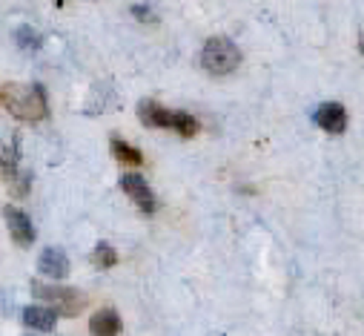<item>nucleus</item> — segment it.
I'll list each match as a JSON object with an SVG mask.
<instances>
[{
	"label": "nucleus",
	"mask_w": 364,
	"mask_h": 336,
	"mask_svg": "<svg viewBox=\"0 0 364 336\" xmlns=\"http://www.w3.org/2000/svg\"><path fill=\"white\" fill-rule=\"evenodd\" d=\"M0 104L9 115L26 124L46 121L49 107H46V93L38 83H4L0 87Z\"/></svg>",
	"instance_id": "f257e3e1"
},
{
	"label": "nucleus",
	"mask_w": 364,
	"mask_h": 336,
	"mask_svg": "<svg viewBox=\"0 0 364 336\" xmlns=\"http://www.w3.org/2000/svg\"><path fill=\"white\" fill-rule=\"evenodd\" d=\"M32 296L43 305H49L58 316H77L86 308V293H80L77 288H63V285H41L32 282Z\"/></svg>",
	"instance_id": "f03ea898"
},
{
	"label": "nucleus",
	"mask_w": 364,
	"mask_h": 336,
	"mask_svg": "<svg viewBox=\"0 0 364 336\" xmlns=\"http://www.w3.org/2000/svg\"><path fill=\"white\" fill-rule=\"evenodd\" d=\"M241 63V52L230 38H210L201 49V66L210 75H230Z\"/></svg>",
	"instance_id": "7ed1b4c3"
},
{
	"label": "nucleus",
	"mask_w": 364,
	"mask_h": 336,
	"mask_svg": "<svg viewBox=\"0 0 364 336\" xmlns=\"http://www.w3.org/2000/svg\"><path fill=\"white\" fill-rule=\"evenodd\" d=\"M4 221H6L9 236H12L15 244H21V247H32L35 244V238H38L35 224H32L29 213H23L18 204H6L4 207Z\"/></svg>",
	"instance_id": "20e7f679"
},
{
	"label": "nucleus",
	"mask_w": 364,
	"mask_h": 336,
	"mask_svg": "<svg viewBox=\"0 0 364 336\" xmlns=\"http://www.w3.org/2000/svg\"><path fill=\"white\" fill-rule=\"evenodd\" d=\"M121 187H124V193L138 204L141 213H146V216L155 213V207H158L155 193H152V187L146 184V179H144L141 173H127V176L121 179Z\"/></svg>",
	"instance_id": "39448f33"
},
{
	"label": "nucleus",
	"mask_w": 364,
	"mask_h": 336,
	"mask_svg": "<svg viewBox=\"0 0 364 336\" xmlns=\"http://www.w3.org/2000/svg\"><path fill=\"white\" fill-rule=\"evenodd\" d=\"M316 124H318L324 132L338 135V132L347 130V110H344L338 101H327V104H321V107L316 110Z\"/></svg>",
	"instance_id": "423d86ee"
},
{
	"label": "nucleus",
	"mask_w": 364,
	"mask_h": 336,
	"mask_svg": "<svg viewBox=\"0 0 364 336\" xmlns=\"http://www.w3.org/2000/svg\"><path fill=\"white\" fill-rule=\"evenodd\" d=\"M23 325L29 330H41V333H52L58 327V313L49 305H26L23 308Z\"/></svg>",
	"instance_id": "0eeeda50"
},
{
	"label": "nucleus",
	"mask_w": 364,
	"mask_h": 336,
	"mask_svg": "<svg viewBox=\"0 0 364 336\" xmlns=\"http://www.w3.org/2000/svg\"><path fill=\"white\" fill-rule=\"evenodd\" d=\"M38 268L49 279H66L69 276V256L60 247H46L41 253V259H38Z\"/></svg>",
	"instance_id": "6e6552de"
},
{
	"label": "nucleus",
	"mask_w": 364,
	"mask_h": 336,
	"mask_svg": "<svg viewBox=\"0 0 364 336\" xmlns=\"http://www.w3.org/2000/svg\"><path fill=\"white\" fill-rule=\"evenodd\" d=\"M0 182L9 187V193H12L15 199H26L29 190H32V173H29V170H21L18 164L0 167Z\"/></svg>",
	"instance_id": "1a4fd4ad"
},
{
	"label": "nucleus",
	"mask_w": 364,
	"mask_h": 336,
	"mask_svg": "<svg viewBox=\"0 0 364 336\" xmlns=\"http://www.w3.org/2000/svg\"><path fill=\"white\" fill-rule=\"evenodd\" d=\"M138 118H141L144 127H149V130H169V127H172V112L164 110V107L155 104V101H141V104H138Z\"/></svg>",
	"instance_id": "9d476101"
},
{
	"label": "nucleus",
	"mask_w": 364,
	"mask_h": 336,
	"mask_svg": "<svg viewBox=\"0 0 364 336\" xmlns=\"http://www.w3.org/2000/svg\"><path fill=\"white\" fill-rule=\"evenodd\" d=\"M121 316L112 310V308H101L92 319H89V330L92 333H101V336H112V333H121Z\"/></svg>",
	"instance_id": "9b49d317"
},
{
	"label": "nucleus",
	"mask_w": 364,
	"mask_h": 336,
	"mask_svg": "<svg viewBox=\"0 0 364 336\" xmlns=\"http://www.w3.org/2000/svg\"><path fill=\"white\" fill-rule=\"evenodd\" d=\"M112 155H115L121 164H127V167H141V164H144V155H141L132 144H127V141H121V138H112Z\"/></svg>",
	"instance_id": "f8f14e48"
},
{
	"label": "nucleus",
	"mask_w": 364,
	"mask_h": 336,
	"mask_svg": "<svg viewBox=\"0 0 364 336\" xmlns=\"http://www.w3.org/2000/svg\"><path fill=\"white\" fill-rule=\"evenodd\" d=\"M92 265L101 268V271H109L118 265V253H115V247L107 244V241H98L95 250H92Z\"/></svg>",
	"instance_id": "ddd939ff"
},
{
	"label": "nucleus",
	"mask_w": 364,
	"mask_h": 336,
	"mask_svg": "<svg viewBox=\"0 0 364 336\" xmlns=\"http://www.w3.org/2000/svg\"><path fill=\"white\" fill-rule=\"evenodd\" d=\"M178 135H184V138H193L198 132V121L190 115V112H172V127Z\"/></svg>",
	"instance_id": "4468645a"
},
{
	"label": "nucleus",
	"mask_w": 364,
	"mask_h": 336,
	"mask_svg": "<svg viewBox=\"0 0 364 336\" xmlns=\"http://www.w3.org/2000/svg\"><path fill=\"white\" fill-rule=\"evenodd\" d=\"M15 43H18L21 49H26V52H35V49H41L43 38H41L32 26H18V29H15Z\"/></svg>",
	"instance_id": "2eb2a0df"
},
{
	"label": "nucleus",
	"mask_w": 364,
	"mask_h": 336,
	"mask_svg": "<svg viewBox=\"0 0 364 336\" xmlns=\"http://www.w3.org/2000/svg\"><path fill=\"white\" fill-rule=\"evenodd\" d=\"M12 164H21L18 144H0V167H12Z\"/></svg>",
	"instance_id": "dca6fc26"
},
{
	"label": "nucleus",
	"mask_w": 364,
	"mask_h": 336,
	"mask_svg": "<svg viewBox=\"0 0 364 336\" xmlns=\"http://www.w3.org/2000/svg\"><path fill=\"white\" fill-rule=\"evenodd\" d=\"M6 310H9V290L0 288V316H6Z\"/></svg>",
	"instance_id": "f3484780"
},
{
	"label": "nucleus",
	"mask_w": 364,
	"mask_h": 336,
	"mask_svg": "<svg viewBox=\"0 0 364 336\" xmlns=\"http://www.w3.org/2000/svg\"><path fill=\"white\" fill-rule=\"evenodd\" d=\"M132 15H135L138 21H152V15H149L146 6H132Z\"/></svg>",
	"instance_id": "a211bd4d"
},
{
	"label": "nucleus",
	"mask_w": 364,
	"mask_h": 336,
	"mask_svg": "<svg viewBox=\"0 0 364 336\" xmlns=\"http://www.w3.org/2000/svg\"><path fill=\"white\" fill-rule=\"evenodd\" d=\"M358 49H361V55H364V35H361V41H358Z\"/></svg>",
	"instance_id": "6ab92c4d"
}]
</instances>
